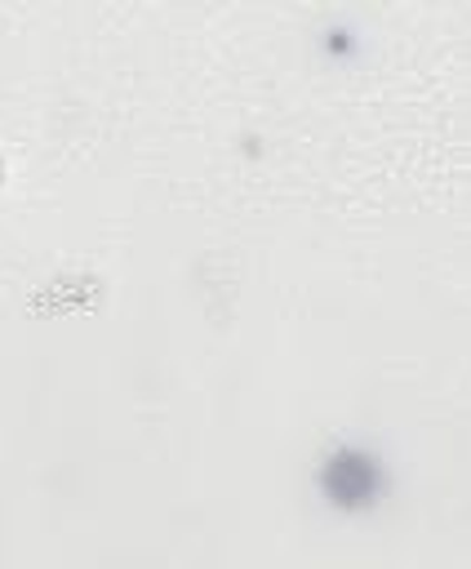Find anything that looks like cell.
I'll return each instance as SVG.
<instances>
[{
  "mask_svg": "<svg viewBox=\"0 0 471 569\" xmlns=\"http://www.w3.org/2000/svg\"><path fill=\"white\" fill-rule=\"evenodd\" d=\"M378 480H382L378 458H369V453L355 449V445H342L338 453L324 458V489H329V498L342 502V507L369 502V498L378 493Z\"/></svg>",
  "mask_w": 471,
  "mask_h": 569,
  "instance_id": "6da1fadb",
  "label": "cell"
}]
</instances>
